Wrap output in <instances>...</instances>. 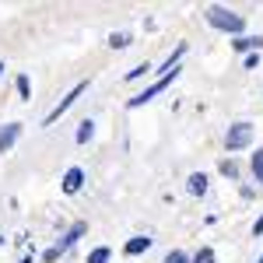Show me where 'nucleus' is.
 I'll use <instances>...</instances> for the list:
<instances>
[{
    "label": "nucleus",
    "instance_id": "f257e3e1",
    "mask_svg": "<svg viewBox=\"0 0 263 263\" xmlns=\"http://www.w3.org/2000/svg\"><path fill=\"white\" fill-rule=\"evenodd\" d=\"M203 18H207L211 28H218V32L232 35V39L246 35V18H242V14H235V11H228L224 4H211V7L203 11Z\"/></svg>",
    "mask_w": 263,
    "mask_h": 263
},
{
    "label": "nucleus",
    "instance_id": "f03ea898",
    "mask_svg": "<svg viewBox=\"0 0 263 263\" xmlns=\"http://www.w3.org/2000/svg\"><path fill=\"white\" fill-rule=\"evenodd\" d=\"M176 78H179V67H176V70H168V74H158V81L147 84L141 95H134V99L126 102V105H130V109H141V105H147L151 99H158V95H162V91H165V88H168L172 81H176Z\"/></svg>",
    "mask_w": 263,
    "mask_h": 263
},
{
    "label": "nucleus",
    "instance_id": "7ed1b4c3",
    "mask_svg": "<svg viewBox=\"0 0 263 263\" xmlns=\"http://www.w3.org/2000/svg\"><path fill=\"white\" fill-rule=\"evenodd\" d=\"M253 144V123L249 120H239L228 126V134H224V151H242Z\"/></svg>",
    "mask_w": 263,
    "mask_h": 263
},
{
    "label": "nucleus",
    "instance_id": "20e7f679",
    "mask_svg": "<svg viewBox=\"0 0 263 263\" xmlns=\"http://www.w3.org/2000/svg\"><path fill=\"white\" fill-rule=\"evenodd\" d=\"M84 91H88V81H78V84H74V88H70V91H67L60 102H57V105H53V109H49V112H46V120H42V123H46V126H53V123L60 120L67 109H74V102L81 99Z\"/></svg>",
    "mask_w": 263,
    "mask_h": 263
},
{
    "label": "nucleus",
    "instance_id": "39448f33",
    "mask_svg": "<svg viewBox=\"0 0 263 263\" xmlns=\"http://www.w3.org/2000/svg\"><path fill=\"white\" fill-rule=\"evenodd\" d=\"M81 186H84V168L81 165H70V168L63 172V193L74 197V193H81Z\"/></svg>",
    "mask_w": 263,
    "mask_h": 263
},
{
    "label": "nucleus",
    "instance_id": "423d86ee",
    "mask_svg": "<svg viewBox=\"0 0 263 263\" xmlns=\"http://www.w3.org/2000/svg\"><path fill=\"white\" fill-rule=\"evenodd\" d=\"M207 190H211V176H207V172H193V176L186 179V193H190V197H207Z\"/></svg>",
    "mask_w": 263,
    "mask_h": 263
},
{
    "label": "nucleus",
    "instance_id": "0eeeda50",
    "mask_svg": "<svg viewBox=\"0 0 263 263\" xmlns=\"http://www.w3.org/2000/svg\"><path fill=\"white\" fill-rule=\"evenodd\" d=\"M18 134H21V123L18 120L0 126V155H4V151H11V147L18 144Z\"/></svg>",
    "mask_w": 263,
    "mask_h": 263
},
{
    "label": "nucleus",
    "instance_id": "6e6552de",
    "mask_svg": "<svg viewBox=\"0 0 263 263\" xmlns=\"http://www.w3.org/2000/svg\"><path fill=\"white\" fill-rule=\"evenodd\" d=\"M151 235H134V239H126V246H123V253H130V256H141V253H147L151 249Z\"/></svg>",
    "mask_w": 263,
    "mask_h": 263
},
{
    "label": "nucleus",
    "instance_id": "1a4fd4ad",
    "mask_svg": "<svg viewBox=\"0 0 263 263\" xmlns=\"http://www.w3.org/2000/svg\"><path fill=\"white\" fill-rule=\"evenodd\" d=\"M232 49H235V53H246V57H249L253 49H263V39H260V35H239V39L232 42Z\"/></svg>",
    "mask_w": 263,
    "mask_h": 263
},
{
    "label": "nucleus",
    "instance_id": "9d476101",
    "mask_svg": "<svg viewBox=\"0 0 263 263\" xmlns=\"http://www.w3.org/2000/svg\"><path fill=\"white\" fill-rule=\"evenodd\" d=\"M186 49H190V46H186V42H179V46H176V49L168 53V60H165L162 67H158V70H162V74H168V70H176V67H179V60L186 57Z\"/></svg>",
    "mask_w": 263,
    "mask_h": 263
},
{
    "label": "nucleus",
    "instance_id": "9b49d317",
    "mask_svg": "<svg viewBox=\"0 0 263 263\" xmlns=\"http://www.w3.org/2000/svg\"><path fill=\"white\" fill-rule=\"evenodd\" d=\"M84 235V224H74V228H70V232H67V235H63L60 242H57V249H60V253H67V249H70V246L78 242V239H81Z\"/></svg>",
    "mask_w": 263,
    "mask_h": 263
},
{
    "label": "nucleus",
    "instance_id": "f8f14e48",
    "mask_svg": "<svg viewBox=\"0 0 263 263\" xmlns=\"http://www.w3.org/2000/svg\"><path fill=\"white\" fill-rule=\"evenodd\" d=\"M91 134H95V120H81L78 134H74V141H78V144H88V141H91Z\"/></svg>",
    "mask_w": 263,
    "mask_h": 263
},
{
    "label": "nucleus",
    "instance_id": "ddd939ff",
    "mask_svg": "<svg viewBox=\"0 0 263 263\" xmlns=\"http://www.w3.org/2000/svg\"><path fill=\"white\" fill-rule=\"evenodd\" d=\"M112 260V249L109 246H95L91 253H88V263H109Z\"/></svg>",
    "mask_w": 263,
    "mask_h": 263
},
{
    "label": "nucleus",
    "instance_id": "4468645a",
    "mask_svg": "<svg viewBox=\"0 0 263 263\" xmlns=\"http://www.w3.org/2000/svg\"><path fill=\"white\" fill-rule=\"evenodd\" d=\"M130 42H134L130 32H112V35H109V49H126Z\"/></svg>",
    "mask_w": 263,
    "mask_h": 263
},
{
    "label": "nucleus",
    "instance_id": "2eb2a0df",
    "mask_svg": "<svg viewBox=\"0 0 263 263\" xmlns=\"http://www.w3.org/2000/svg\"><path fill=\"white\" fill-rule=\"evenodd\" d=\"M249 168H253V179L263 182V147H260V151H253V162H249Z\"/></svg>",
    "mask_w": 263,
    "mask_h": 263
},
{
    "label": "nucleus",
    "instance_id": "dca6fc26",
    "mask_svg": "<svg viewBox=\"0 0 263 263\" xmlns=\"http://www.w3.org/2000/svg\"><path fill=\"white\" fill-rule=\"evenodd\" d=\"M14 84H18V95L28 102V95H32V78H28V74H18V81H14Z\"/></svg>",
    "mask_w": 263,
    "mask_h": 263
},
{
    "label": "nucleus",
    "instance_id": "f3484780",
    "mask_svg": "<svg viewBox=\"0 0 263 263\" xmlns=\"http://www.w3.org/2000/svg\"><path fill=\"white\" fill-rule=\"evenodd\" d=\"M162 263H193V260H190L182 249H172V253H165V260H162Z\"/></svg>",
    "mask_w": 263,
    "mask_h": 263
},
{
    "label": "nucleus",
    "instance_id": "a211bd4d",
    "mask_svg": "<svg viewBox=\"0 0 263 263\" xmlns=\"http://www.w3.org/2000/svg\"><path fill=\"white\" fill-rule=\"evenodd\" d=\"M214 260H218V256H214V249H211V246H203L200 253L193 256V263H214Z\"/></svg>",
    "mask_w": 263,
    "mask_h": 263
},
{
    "label": "nucleus",
    "instance_id": "6ab92c4d",
    "mask_svg": "<svg viewBox=\"0 0 263 263\" xmlns=\"http://www.w3.org/2000/svg\"><path fill=\"white\" fill-rule=\"evenodd\" d=\"M221 176L224 179H239V168H235L232 162H221Z\"/></svg>",
    "mask_w": 263,
    "mask_h": 263
},
{
    "label": "nucleus",
    "instance_id": "aec40b11",
    "mask_svg": "<svg viewBox=\"0 0 263 263\" xmlns=\"http://www.w3.org/2000/svg\"><path fill=\"white\" fill-rule=\"evenodd\" d=\"M144 74H147V63H141V67H134V70H130V74H126L123 81H137V78H144Z\"/></svg>",
    "mask_w": 263,
    "mask_h": 263
},
{
    "label": "nucleus",
    "instance_id": "412c9836",
    "mask_svg": "<svg viewBox=\"0 0 263 263\" xmlns=\"http://www.w3.org/2000/svg\"><path fill=\"white\" fill-rule=\"evenodd\" d=\"M253 235H256V239H260V235H263V214H260V218H256V221H253Z\"/></svg>",
    "mask_w": 263,
    "mask_h": 263
},
{
    "label": "nucleus",
    "instance_id": "4be33fe9",
    "mask_svg": "<svg viewBox=\"0 0 263 263\" xmlns=\"http://www.w3.org/2000/svg\"><path fill=\"white\" fill-rule=\"evenodd\" d=\"M256 63H260V57H256V53H249V57H246V70H253Z\"/></svg>",
    "mask_w": 263,
    "mask_h": 263
},
{
    "label": "nucleus",
    "instance_id": "5701e85b",
    "mask_svg": "<svg viewBox=\"0 0 263 263\" xmlns=\"http://www.w3.org/2000/svg\"><path fill=\"white\" fill-rule=\"evenodd\" d=\"M0 78H4V63H0Z\"/></svg>",
    "mask_w": 263,
    "mask_h": 263
},
{
    "label": "nucleus",
    "instance_id": "b1692460",
    "mask_svg": "<svg viewBox=\"0 0 263 263\" xmlns=\"http://www.w3.org/2000/svg\"><path fill=\"white\" fill-rule=\"evenodd\" d=\"M256 263H263V256H260V260H256Z\"/></svg>",
    "mask_w": 263,
    "mask_h": 263
}]
</instances>
